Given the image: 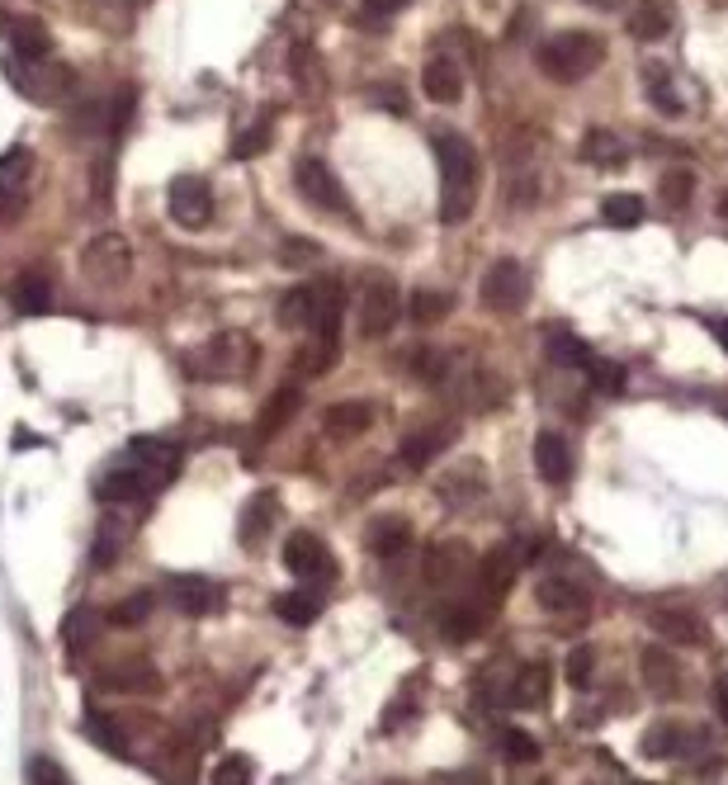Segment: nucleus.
<instances>
[{
	"instance_id": "39",
	"label": "nucleus",
	"mask_w": 728,
	"mask_h": 785,
	"mask_svg": "<svg viewBox=\"0 0 728 785\" xmlns=\"http://www.w3.org/2000/svg\"><path fill=\"white\" fill-rule=\"evenodd\" d=\"M644 200L638 194H606L601 200V218H606V227H638L644 223Z\"/></svg>"
},
{
	"instance_id": "6",
	"label": "nucleus",
	"mask_w": 728,
	"mask_h": 785,
	"mask_svg": "<svg viewBox=\"0 0 728 785\" xmlns=\"http://www.w3.org/2000/svg\"><path fill=\"white\" fill-rule=\"evenodd\" d=\"M133 271V246L123 232H95L81 252V275L100 284V289H119L123 279Z\"/></svg>"
},
{
	"instance_id": "11",
	"label": "nucleus",
	"mask_w": 728,
	"mask_h": 785,
	"mask_svg": "<svg viewBox=\"0 0 728 785\" xmlns=\"http://www.w3.org/2000/svg\"><path fill=\"white\" fill-rule=\"evenodd\" d=\"M473 568V554H469V544L464 540H435L431 549H425V563H421V573L431 587H454L459 578H464Z\"/></svg>"
},
{
	"instance_id": "14",
	"label": "nucleus",
	"mask_w": 728,
	"mask_h": 785,
	"mask_svg": "<svg viewBox=\"0 0 728 785\" xmlns=\"http://www.w3.org/2000/svg\"><path fill=\"white\" fill-rule=\"evenodd\" d=\"M521 563H525V554H516L511 544H502V549H492V554L478 563V587H483V605H496L506 592H511V582H516V573H521Z\"/></svg>"
},
{
	"instance_id": "45",
	"label": "nucleus",
	"mask_w": 728,
	"mask_h": 785,
	"mask_svg": "<svg viewBox=\"0 0 728 785\" xmlns=\"http://www.w3.org/2000/svg\"><path fill=\"white\" fill-rule=\"evenodd\" d=\"M265 147H270V119L246 123V129L233 137V156H237V162H252V156H260Z\"/></svg>"
},
{
	"instance_id": "49",
	"label": "nucleus",
	"mask_w": 728,
	"mask_h": 785,
	"mask_svg": "<svg viewBox=\"0 0 728 785\" xmlns=\"http://www.w3.org/2000/svg\"><path fill=\"white\" fill-rule=\"evenodd\" d=\"M592 672H596V649L592 644H577L573 653H567V686H587L592 682Z\"/></svg>"
},
{
	"instance_id": "30",
	"label": "nucleus",
	"mask_w": 728,
	"mask_h": 785,
	"mask_svg": "<svg viewBox=\"0 0 728 785\" xmlns=\"http://www.w3.org/2000/svg\"><path fill=\"white\" fill-rule=\"evenodd\" d=\"M407 544H412V526H407L402 516H383V521L369 526V549H375L379 559L407 554Z\"/></svg>"
},
{
	"instance_id": "47",
	"label": "nucleus",
	"mask_w": 728,
	"mask_h": 785,
	"mask_svg": "<svg viewBox=\"0 0 728 785\" xmlns=\"http://www.w3.org/2000/svg\"><path fill=\"white\" fill-rule=\"evenodd\" d=\"M331 365H336V346L322 341V336H317L312 346L298 350V374H304V379H317V374H327Z\"/></svg>"
},
{
	"instance_id": "27",
	"label": "nucleus",
	"mask_w": 728,
	"mask_h": 785,
	"mask_svg": "<svg viewBox=\"0 0 728 785\" xmlns=\"http://www.w3.org/2000/svg\"><path fill=\"white\" fill-rule=\"evenodd\" d=\"M10 48H14V58H20L24 67H43L52 58V33L39 20H20L10 29Z\"/></svg>"
},
{
	"instance_id": "23",
	"label": "nucleus",
	"mask_w": 728,
	"mask_h": 785,
	"mask_svg": "<svg viewBox=\"0 0 728 785\" xmlns=\"http://www.w3.org/2000/svg\"><path fill=\"white\" fill-rule=\"evenodd\" d=\"M638 667H644V686L653 695H663V701H667V695H677L681 682H686L681 663L671 657V649H644V663H638Z\"/></svg>"
},
{
	"instance_id": "3",
	"label": "nucleus",
	"mask_w": 728,
	"mask_h": 785,
	"mask_svg": "<svg viewBox=\"0 0 728 785\" xmlns=\"http://www.w3.org/2000/svg\"><path fill=\"white\" fill-rule=\"evenodd\" d=\"M535 62L548 81H563V85L587 81L592 71L606 62V39H601V33H587V29H563V33H554V39L540 43Z\"/></svg>"
},
{
	"instance_id": "10",
	"label": "nucleus",
	"mask_w": 728,
	"mask_h": 785,
	"mask_svg": "<svg viewBox=\"0 0 728 785\" xmlns=\"http://www.w3.org/2000/svg\"><path fill=\"white\" fill-rule=\"evenodd\" d=\"M530 298V279H525V265L521 261H496L492 271L483 275V303L492 313H516L521 303Z\"/></svg>"
},
{
	"instance_id": "19",
	"label": "nucleus",
	"mask_w": 728,
	"mask_h": 785,
	"mask_svg": "<svg viewBox=\"0 0 728 785\" xmlns=\"http://www.w3.org/2000/svg\"><path fill=\"white\" fill-rule=\"evenodd\" d=\"M535 597L544 611H554V615H577V611H587V587L573 582V578H563V573H548L535 582Z\"/></svg>"
},
{
	"instance_id": "26",
	"label": "nucleus",
	"mask_w": 728,
	"mask_h": 785,
	"mask_svg": "<svg viewBox=\"0 0 728 785\" xmlns=\"http://www.w3.org/2000/svg\"><path fill=\"white\" fill-rule=\"evenodd\" d=\"M375 426V407L369 402H331L322 412V431H331L336 440H350Z\"/></svg>"
},
{
	"instance_id": "16",
	"label": "nucleus",
	"mask_w": 728,
	"mask_h": 785,
	"mask_svg": "<svg viewBox=\"0 0 728 785\" xmlns=\"http://www.w3.org/2000/svg\"><path fill=\"white\" fill-rule=\"evenodd\" d=\"M573 445H567V436L563 431H554V426H548V431H540L535 436V473L544 478V483H567V478H573Z\"/></svg>"
},
{
	"instance_id": "50",
	"label": "nucleus",
	"mask_w": 728,
	"mask_h": 785,
	"mask_svg": "<svg viewBox=\"0 0 728 785\" xmlns=\"http://www.w3.org/2000/svg\"><path fill=\"white\" fill-rule=\"evenodd\" d=\"M502 753L511 762H540V743L525 734V728H502Z\"/></svg>"
},
{
	"instance_id": "55",
	"label": "nucleus",
	"mask_w": 728,
	"mask_h": 785,
	"mask_svg": "<svg viewBox=\"0 0 728 785\" xmlns=\"http://www.w3.org/2000/svg\"><path fill=\"white\" fill-rule=\"evenodd\" d=\"M29 776H33V785H66V781L58 776V766H52V762H43V757L33 762V772H29Z\"/></svg>"
},
{
	"instance_id": "57",
	"label": "nucleus",
	"mask_w": 728,
	"mask_h": 785,
	"mask_svg": "<svg viewBox=\"0 0 728 785\" xmlns=\"http://www.w3.org/2000/svg\"><path fill=\"white\" fill-rule=\"evenodd\" d=\"M705 332L715 336V341L724 346V355H728V317H705Z\"/></svg>"
},
{
	"instance_id": "31",
	"label": "nucleus",
	"mask_w": 728,
	"mask_h": 785,
	"mask_svg": "<svg viewBox=\"0 0 728 785\" xmlns=\"http://www.w3.org/2000/svg\"><path fill=\"white\" fill-rule=\"evenodd\" d=\"M644 91H648V104H653L658 114H667V119H677V114H681L677 81L667 77V67H663V62H648V67H644Z\"/></svg>"
},
{
	"instance_id": "60",
	"label": "nucleus",
	"mask_w": 728,
	"mask_h": 785,
	"mask_svg": "<svg viewBox=\"0 0 728 785\" xmlns=\"http://www.w3.org/2000/svg\"><path fill=\"white\" fill-rule=\"evenodd\" d=\"M719 213H724V218H728V194H724V204H719Z\"/></svg>"
},
{
	"instance_id": "46",
	"label": "nucleus",
	"mask_w": 728,
	"mask_h": 785,
	"mask_svg": "<svg viewBox=\"0 0 728 785\" xmlns=\"http://www.w3.org/2000/svg\"><path fill=\"white\" fill-rule=\"evenodd\" d=\"M85 738H91L95 747H104V753H114V757H129V743L119 738V724H114V720H104V715H91V720H85Z\"/></svg>"
},
{
	"instance_id": "17",
	"label": "nucleus",
	"mask_w": 728,
	"mask_h": 785,
	"mask_svg": "<svg viewBox=\"0 0 728 785\" xmlns=\"http://www.w3.org/2000/svg\"><path fill=\"white\" fill-rule=\"evenodd\" d=\"M322 298H327V284H298V289H289L279 298V327H317V313H322Z\"/></svg>"
},
{
	"instance_id": "53",
	"label": "nucleus",
	"mask_w": 728,
	"mask_h": 785,
	"mask_svg": "<svg viewBox=\"0 0 728 785\" xmlns=\"http://www.w3.org/2000/svg\"><path fill=\"white\" fill-rule=\"evenodd\" d=\"M279 261L284 265H308V261H317V246L308 237H289V242L279 246Z\"/></svg>"
},
{
	"instance_id": "7",
	"label": "nucleus",
	"mask_w": 728,
	"mask_h": 785,
	"mask_svg": "<svg viewBox=\"0 0 728 785\" xmlns=\"http://www.w3.org/2000/svg\"><path fill=\"white\" fill-rule=\"evenodd\" d=\"M166 213L175 227L185 232H204L213 223V190L204 175H175L166 185Z\"/></svg>"
},
{
	"instance_id": "22",
	"label": "nucleus",
	"mask_w": 728,
	"mask_h": 785,
	"mask_svg": "<svg viewBox=\"0 0 728 785\" xmlns=\"http://www.w3.org/2000/svg\"><path fill=\"white\" fill-rule=\"evenodd\" d=\"M548 682H554L548 663H525V667H516V672H511L506 705H516V710H540L544 695H548Z\"/></svg>"
},
{
	"instance_id": "32",
	"label": "nucleus",
	"mask_w": 728,
	"mask_h": 785,
	"mask_svg": "<svg viewBox=\"0 0 728 785\" xmlns=\"http://www.w3.org/2000/svg\"><path fill=\"white\" fill-rule=\"evenodd\" d=\"M275 516H279V497L275 492H256L252 502H246V511H242V540L246 544L265 540V534L275 530Z\"/></svg>"
},
{
	"instance_id": "29",
	"label": "nucleus",
	"mask_w": 728,
	"mask_h": 785,
	"mask_svg": "<svg viewBox=\"0 0 728 785\" xmlns=\"http://www.w3.org/2000/svg\"><path fill=\"white\" fill-rule=\"evenodd\" d=\"M648 624L667 639V644H705V624L690 611H653Z\"/></svg>"
},
{
	"instance_id": "51",
	"label": "nucleus",
	"mask_w": 728,
	"mask_h": 785,
	"mask_svg": "<svg viewBox=\"0 0 728 785\" xmlns=\"http://www.w3.org/2000/svg\"><path fill=\"white\" fill-rule=\"evenodd\" d=\"M483 488V463H459V469L445 478V497H464Z\"/></svg>"
},
{
	"instance_id": "34",
	"label": "nucleus",
	"mask_w": 728,
	"mask_h": 785,
	"mask_svg": "<svg viewBox=\"0 0 728 785\" xmlns=\"http://www.w3.org/2000/svg\"><path fill=\"white\" fill-rule=\"evenodd\" d=\"M29 175H33V156H29V147L0 152V204L14 200V194H24Z\"/></svg>"
},
{
	"instance_id": "33",
	"label": "nucleus",
	"mask_w": 728,
	"mask_h": 785,
	"mask_svg": "<svg viewBox=\"0 0 728 785\" xmlns=\"http://www.w3.org/2000/svg\"><path fill=\"white\" fill-rule=\"evenodd\" d=\"M100 682L114 691H152L156 672H152V663H142V657H123V663H110L100 672Z\"/></svg>"
},
{
	"instance_id": "59",
	"label": "nucleus",
	"mask_w": 728,
	"mask_h": 785,
	"mask_svg": "<svg viewBox=\"0 0 728 785\" xmlns=\"http://www.w3.org/2000/svg\"><path fill=\"white\" fill-rule=\"evenodd\" d=\"M582 6H592V10H619L625 0H582Z\"/></svg>"
},
{
	"instance_id": "54",
	"label": "nucleus",
	"mask_w": 728,
	"mask_h": 785,
	"mask_svg": "<svg viewBox=\"0 0 728 785\" xmlns=\"http://www.w3.org/2000/svg\"><path fill=\"white\" fill-rule=\"evenodd\" d=\"M95 194H100V200H110V194H114V162L95 166Z\"/></svg>"
},
{
	"instance_id": "25",
	"label": "nucleus",
	"mask_w": 728,
	"mask_h": 785,
	"mask_svg": "<svg viewBox=\"0 0 728 785\" xmlns=\"http://www.w3.org/2000/svg\"><path fill=\"white\" fill-rule=\"evenodd\" d=\"M667 29H671V6H667V0H634V10H629V33H634L638 43L667 39Z\"/></svg>"
},
{
	"instance_id": "12",
	"label": "nucleus",
	"mask_w": 728,
	"mask_h": 785,
	"mask_svg": "<svg viewBox=\"0 0 728 785\" xmlns=\"http://www.w3.org/2000/svg\"><path fill=\"white\" fill-rule=\"evenodd\" d=\"M171 587V605L181 615H208V611H218L223 605V587L213 582V578H199V573H181V578H166Z\"/></svg>"
},
{
	"instance_id": "28",
	"label": "nucleus",
	"mask_w": 728,
	"mask_h": 785,
	"mask_svg": "<svg viewBox=\"0 0 728 785\" xmlns=\"http://www.w3.org/2000/svg\"><path fill=\"white\" fill-rule=\"evenodd\" d=\"M440 630H445V639H454V644H469V639L488 630V605H478V601L450 605V611L440 615Z\"/></svg>"
},
{
	"instance_id": "13",
	"label": "nucleus",
	"mask_w": 728,
	"mask_h": 785,
	"mask_svg": "<svg viewBox=\"0 0 728 785\" xmlns=\"http://www.w3.org/2000/svg\"><path fill=\"white\" fill-rule=\"evenodd\" d=\"M454 426H421V431H412L402 445H398V463L402 469H412V473H421V469H431V463L440 459V450H450L454 445Z\"/></svg>"
},
{
	"instance_id": "8",
	"label": "nucleus",
	"mask_w": 728,
	"mask_h": 785,
	"mask_svg": "<svg viewBox=\"0 0 728 785\" xmlns=\"http://www.w3.org/2000/svg\"><path fill=\"white\" fill-rule=\"evenodd\" d=\"M294 185H298V194H304L312 208L336 213V218H350V194H346L341 181H336V171H331L327 162H317V156H304V162L294 166Z\"/></svg>"
},
{
	"instance_id": "24",
	"label": "nucleus",
	"mask_w": 728,
	"mask_h": 785,
	"mask_svg": "<svg viewBox=\"0 0 728 785\" xmlns=\"http://www.w3.org/2000/svg\"><path fill=\"white\" fill-rule=\"evenodd\" d=\"M10 71H14V67H10ZM14 81H20V95H29V100H43V104H48V100H58V91L66 95V85L76 81V77H71L66 67L58 71V67H48V62H43V67H24V71H14Z\"/></svg>"
},
{
	"instance_id": "15",
	"label": "nucleus",
	"mask_w": 728,
	"mask_h": 785,
	"mask_svg": "<svg viewBox=\"0 0 728 785\" xmlns=\"http://www.w3.org/2000/svg\"><path fill=\"white\" fill-rule=\"evenodd\" d=\"M421 95L435 100V104H459L464 100V71L450 52H435L431 62L421 67Z\"/></svg>"
},
{
	"instance_id": "52",
	"label": "nucleus",
	"mask_w": 728,
	"mask_h": 785,
	"mask_svg": "<svg viewBox=\"0 0 728 785\" xmlns=\"http://www.w3.org/2000/svg\"><path fill=\"white\" fill-rule=\"evenodd\" d=\"M412 0H360V20L365 24H388L393 14H402Z\"/></svg>"
},
{
	"instance_id": "5",
	"label": "nucleus",
	"mask_w": 728,
	"mask_h": 785,
	"mask_svg": "<svg viewBox=\"0 0 728 785\" xmlns=\"http://www.w3.org/2000/svg\"><path fill=\"white\" fill-rule=\"evenodd\" d=\"M398 313H402V294H398V279L393 275H365L360 289H355V327H360L365 341H379L398 327Z\"/></svg>"
},
{
	"instance_id": "41",
	"label": "nucleus",
	"mask_w": 728,
	"mask_h": 785,
	"mask_svg": "<svg viewBox=\"0 0 728 785\" xmlns=\"http://www.w3.org/2000/svg\"><path fill=\"white\" fill-rule=\"evenodd\" d=\"M275 615L284 624H298V630H304V624H312L317 615H322V601H317L312 592H289V597L275 601Z\"/></svg>"
},
{
	"instance_id": "37",
	"label": "nucleus",
	"mask_w": 728,
	"mask_h": 785,
	"mask_svg": "<svg viewBox=\"0 0 728 785\" xmlns=\"http://www.w3.org/2000/svg\"><path fill=\"white\" fill-rule=\"evenodd\" d=\"M625 365L619 360H606V355H592L587 360V388L592 392H601V398H619V392H625Z\"/></svg>"
},
{
	"instance_id": "18",
	"label": "nucleus",
	"mask_w": 728,
	"mask_h": 785,
	"mask_svg": "<svg viewBox=\"0 0 728 785\" xmlns=\"http://www.w3.org/2000/svg\"><path fill=\"white\" fill-rule=\"evenodd\" d=\"M577 156L587 166H601V171H619L625 166V156H629V142L619 137L615 129H587L577 142Z\"/></svg>"
},
{
	"instance_id": "40",
	"label": "nucleus",
	"mask_w": 728,
	"mask_h": 785,
	"mask_svg": "<svg viewBox=\"0 0 728 785\" xmlns=\"http://www.w3.org/2000/svg\"><path fill=\"white\" fill-rule=\"evenodd\" d=\"M454 308V298L445 294V289H417L412 294V303H407V313H412V323H421V327H431V323H440Z\"/></svg>"
},
{
	"instance_id": "56",
	"label": "nucleus",
	"mask_w": 728,
	"mask_h": 785,
	"mask_svg": "<svg viewBox=\"0 0 728 785\" xmlns=\"http://www.w3.org/2000/svg\"><path fill=\"white\" fill-rule=\"evenodd\" d=\"M440 785H488V772H469V766H464V772H450Z\"/></svg>"
},
{
	"instance_id": "48",
	"label": "nucleus",
	"mask_w": 728,
	"mask_h": 785,
	"mask_svg": "<svg viewBox=\"0 0 728 785\" xmlns=\"http://www.w3.org/2000/svg\"><path fill=\"white\" fill-rule=\"evenodd\" d=\"M407 365H412V374H421L425 384H440V379H445V374H450V360H445V355H440V350H431V346L412 350V360H407Z\"/></svg>"
},
{
	"instance_id": "44",
	"label": "nucleus",
	"mask_w": 728,
	"mask_h": 785,
	"mask_svg": "<svg viewBox=\"0 0 728 785\" xmlns=\"http://www.w3.org/2000/svg\"><path fill=\"white\" fill-rule=\"evenodd\" d=\"M252 781H256V762L246 753H227L208 776V785H252Z\"/></svg>"
},
{
	"instance_id": "1",
	"label": "nucleus",
	"mask_w": 728,
	"mask_h": 785,
	"mask_svg": "<svg viewBox=\"0 0 728 785\" xmlns=\"http://www.w3.org/2000/svg\"><path fill=\"white\" fill-rule=\"evenodd\" d=\"M181 469V445L166 436H142L123 445V455L104 469L100 478V502H142L156 488H166V478Z\"/></svg>"
},
{
	"instance_id": "36",
	"label": "nucleus",
	"mask_w": 728,
	"mask_h": 785,
	"mask_svg": "<svg viewBox=\"0 0 728 785\" xmlns=\"http://www.w3.org/2000/svg\"><path fill=\"white\" fill-rule=\"evenodd\" d=\"M10 298H14V308H20L24 317H43L52 308V289H48L43 275H20V279H14V289H10Z\"/></svg>"
},
{
	"instance_id": "20",
	"label": "nucleus",
	"mask_w": 728,
	"mask_h": 785,
	"mask_svg": "<svg viewBox=\"0 0 728 785\" xmlns=\"http://www.w3.org/2000/svg\"><path fill=\"white\" fill-rule=\"evenodd\" d=\"M690 728L686 724H677V720H658V724H648L644 728V757H653V762H667V757H686L690 753Z\"/></svg>"
},
{
	"instance_id": "61",
	"label": "nucleus",
	"mask_w": 728,
	"mask_h": 785,
	"mask_svg": "<svg viewBox=\"0 0 728 785\" xmlns=\"http://www.w3.org/2000/svg\"><path fill=\"white\" fill-rule=\"evenodd\" d=\"M634 785H648V781H634Z\"/></svg>"
},
{
	"instance_id": "2",
	"label": "nucleus",
	"mask_w": 728,
	"mask_h": 785,
	"mask_svg": "<svg viewBox=\"0 0 728 785\" xmlns=\"http://www.w3.org/2000/svg\"><path fill=\"white\" fill-rule=\"evenodd\" d=\"M435 162H440V204L435 218L445 227L469 223V213L478 204V152L464 133L440 129L435 133Z\"/></svg>"
},
{
	"instance_id": "4",
	"label": "nucleus",
	"mask_w": 728,
	"mask_h": 785,
	"mask_svg": "<svg viewBox=\"0 0 728 785\" xmlns=\"http://www.w3.org/2000/svg\"><path fill=\"white\" fill-rule=\"evenodd\" d=\"M260 360V341L252 332H242V327H227L218 332L204 350H194L185 369L194 374V379H213V384H233V379H246V374L256 369Z\"/></svg>"
},
{
	"instance_id": "58",
	"label": "nucleus",
	"mask_w": 728,
	"mask_h": 785,
	"mask_svg": "<svg viewBox=\"0 0 728 785\" xmlns=\"http://www.w3.org/2000/svg\"><path fill=\"white\" fill-rule=\"evenodd\" d=\"M715 705H719V720L728 724V672L715 676Z\"/></svg>"
},
{
	"instance_id": "42",
	"label": "nucleus",
	"mask_w": 728,
	"mask_h": 785,
	"mask_svg": "<svg viewBox=\"0 0 728 785\" xmlns=\"http://www.w3.org/2000/svg\"><path fill=\"white\" fill-rule=\"evenodd\" d=\"M690 190H696V175H690L686 166H671L663 181H658V194H663V204H667L671 213H681V208L690 204Z\"/></svg>"
},
{
	"instance_id": "35",
	"label": "nucleus",
	"mask_w": 728,
	"mask_h": 785,
	"mask_svg": "<svg viewBox=\"0 0 728 785\" xmlns=\"http://www.w3.org/2000/svg\"><path fill=\"white\" fill-rule=\"evenodd\" d=\"M95 634H100V620H95L91 611H85V605H81V611H71V615L62 620V649H66L71 657H85V653H91Z\"/></svg>"
},
{
	"instance_id": "38",
	"label": "nucleus",
	"mask_w": 728,
	"mask_h": 785,
	"mask_svg": "<svg viewBox=\"0 0 728 785\" xmlns=\"http://www.w3.org/2000/svg\"><path fill=\"white\" fill-rule=\"evenodd\" d=\"M544 350H548V360H554V365H563V369H587V360H592L587 341H577L573 332H548Z\"/></svg>"
},
{
	"instance_id": "43",
	"label": "nucleus",
	"mask_w": 728,
	"mask_h": 785,
	"mask_svg": "<svg viewBox=\"0 0 728 785\" xmlns=\"http://www.w3.org/2000/svg\"><path fill=\"white\" fill-rule=\"evenodd\" d=\"M147 615H152V592H133V597H123L119 605H110V615H104V620H110L114 630H133V624H142Z\"/></svg>"
},
{
	"instance_id": "9",
	"label": "nucleus",
	"mask_w": 728,
	"mask_h": 785,
	"mask_svg": "<svg viewBox=\"0 0 728 785\" xmlns=\"http://www.w3.org/2000/svg\"><path fill=\"white\" fill-rule=\"evenodd\" d=\"M279 559H284V568H289L298 582H331V573H336L327 544L317 540L312 530H294L289 540H284V554Z\"/></svg>"
},
{
	"instance_id": "21",
	"label": "nucleus",
	"mask_w": 728,
	"mask_h": 785,
	"mask_svg": "<svg viewBox=\"0 0 728 785\" xmlns=\"http://www.w3.org/2000/svg\"><path fill=\"white\" fill-rule=\"evenodd\" d=\"M298 407H304V392H298V384H279L270 392V402L260 407V421H256V436L260 440H275L284 426H289L298 417Z\"/></svg>"
}]
</instances>
